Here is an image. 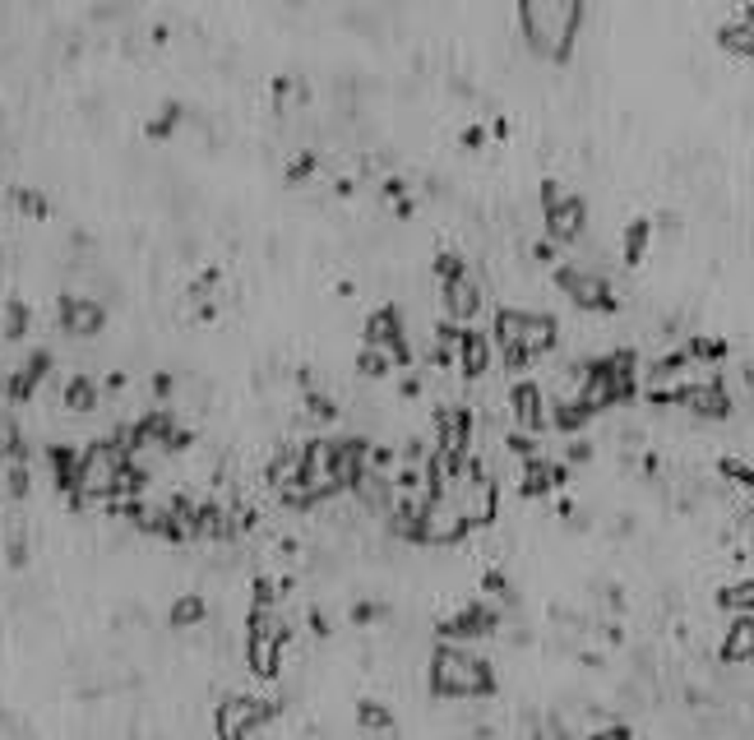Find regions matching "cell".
<instances>
[{"instance_id": "6da1fadb", "label": "cell", "mask_w": 754, "mask_h": 740, "mask_svg": "<svg viewBox=\"0 0 754 740\" xmlns=\"http://www.w3.org/2000/svg\"><path fill=\"white\" fill-rule=\"evenodd\" d=\"M519 19H523L528 42L542 56H565L574 42V28L583 19V5H574V0H528Z\"/></svg>"}, {"instance_id": "7a4b0ae2", "label": "cell", "mask_w": 754, "mask_h": 740, "mask_svg": "<svg viewBox=\"0 0 754 740\" xmlns=\"http://www.w3.org/2000/svg\"><path fill=\"white\" fill-rule=\"evenodd\" d=\"M491 667L482 657H472L467 648H454V643H440L430 657V689L435 694H491Z\"/></svg>"}, {"instance_id": "3957f363", "label": "cell", "mask_w": 754, "mask_h": 740, "mask_svg": "<svg viewBox=\"0 0 754 740\" xmlns=\"http://www.w3.org/2000/svg\"><path fill=\"white\" fill-rule=\"evenodd\" d=\"M130 458L135 454L116 440H93L89 449H79V495H111Z\"/></svg>"}, {"instance_id": "277c9868", "label": "cell", "mask_w": 754, "mask_h": 740, "mask_svg": "<svg viewBox=\"0 0 754 740\" xmlns=\"http://www.w3.org/2000/svg\"><path fill=\"white\" fill-rule=\"evenodd\" d=\"M278 713V704L273 698H255V694H231V698H222L218 704V735L222 740H246L255 726H264L269 717Z\"/></svg>"}, {"instance_id": "5b68a950", "label": "cell", "mask_w": 754, "mask_h": 740, "mask_svg": "<svg viewBox=\"0 0 754 740\" xmlns=\"http://www.w3.org/2000/svg\"><path fill=\"white\" fill-rule=\"evenodd\" d=\"M583 218H588V209H583L579 194H555V200H546V227H551L555 241L579 237V231H583Z\"/></svg>"}, {"instance_id": "8992f818", "label": "cell", "mask_w": 754, "mask_h": 740, "mask_svg": "<svg viewBox=\"0 0 754 740\" xmlns=\"http://www.w3.org/2000/svg\"><path fill=\"white\" fill-rule=\"evenodd\" d=\"M561 287H565V292H574V301H583V305H602V310H611V305H616L611 287H607L598 274L579 268V264H565V268H561Z\"/></svg>"}, {"instance_id": "52a82bcc", "label": "cell", "mask_w": 754, "mask_h": 740, "mask_svg": "<svg viewBox=\"0 0 754 740\" xmlns=\"http://www.w3.org/2000/svg\"><path fill=\"white\" fill-rule=\"evenodd\" d=\"M102 320H107V310H102L98 296H74V292L61 296V324L70 333H98Z\"/></svg>"}, {"instance_id": "ba28073f", "label": "cell", "mask_w": 754, "mask_h": 740, "mask_svg": "<svg viewBox=\"0 0 754 740\" xmlns=\"http://www.w3.org/2000/svg\"><path fill=\"white\" fill-rule=\"evenodd\" d=\"M509 407L519 417V426H542L546 421V403H542V389L533 379H519L509 389Z\"/></svg>"}, {"instance_id": "9c48e42d", "label": "cell", "mask_w": 754, "mask_h": 740, "mask_svg": "<svg viewBox=\"0 0 754 740\" xmlns=\"http://www.w3.org/2000/svg\"><path fill=\"white\" fill-rule=\"evenodd\" d=\"M491 625H495V611H486V606H467V611H458L454 620H445L440 634H445V639H477V634H486Z\"/></svg>"}, {"instance_id": "30bf717a", "label": "cell", "mask_w": 754, "mask_h": 740, "mask_svg": "<svg viewBox=\"0 0 754 740\" xmlns=\"http://www.w3.org/2000/svg\"><path fill=\"white\" fill-rule=\"evenodd\" d=\"M458 361H463L467 375H482L486 361H491V342H486V333H477V329H458Z\"/></svg>"}, {"instance_id": "8fae6325", "label": "cell", "mask_w": 754, "mask_h": 740, "mask_svg": "<svg viewBox=\"0 0 754 740\" xmlns=\"http://www.w3.org/2000/svg\"><path fill=\"white\" fill-rule=\"evenodd\" d=\"M722 657H727V661H749V657H754V615L731 620V630H727V639H722Z\"/></svg>"}, {"instance_id": "7c38bea8", "label": "cell", "mask_w": 754, "mask_h": 740, "mask_svg": "<svg viewBox=\"0 0 754 740\" xmlns=\"http://www.w3.org/2000/svg\"><path fill=\"white\" fill-rule=\"evenodd\" d=\"M445 301H449V315L467 320L472 310H477V283H472L467 274H463V278H449V283H445Z\"/></svg>"}, {"instance_id": "4fadbf2b", "label": "cell", "mask_w": 754, "mask_h": 740, "mask_svg": "<svg viewBox=\"0 0 754 740\" xmlns=\"http://www.w3.org/2000/svg\"><path fill=\"white\" fill-rule=\"evenodd\" d=\"M204 615H209V606H204V597H200V593H181V597L172 602V611H167L172 630H190V625H200Z\"/></svg>"}, {"instance_id": "5bb4252c", "label": "cell", "mask_w": 754, "mask_h": 740, "mask_svg": "<svg viewBox=\"0 0 754 740\" xmlns=\"http://www.w3.org/2000/svg\"><path fill=\"white\" fill-rule=\"evenodd\" d=\"M65 407H74V412L98 407V384H93L89 375H70V379H65Z\"/></svg>"}, {"instance_id": "9a60e30c", "label": "cell", "mask_w": 754, "mask_h": 740, "mask_svg": "<svg viewBox=\"0 0 754 740\" xmlns=\"http://www.w3.org/2000/svg\"><path fill=\"white\" fill-rule=\"evenodd\" d=\"M523 477H528V482H523L528 491H546V486H555V482H561V467L533 454V458H528V467H523Z\"/></svg>"}, {"instance_id": "2e32d148", "label": "cell", "mask_w": 754, "mask_h": 740, "mask_svg": "<svg viewBox=\"0 0 754 740\" xmlns=\"http://www.w3.org/2000/svg\"><path fill=\"white\" fill-rule=\"evenodd\" d=\"M356 722H362L366 731H389V726H393V713H389V708H380L375 698H366V704L356 708Z\"/></svg>"}, {"instance_id": "e0dca14e", "label": "cell", "mask_w": 754, "mask_h": 740, "mask_svg": "<svg viewBox=\"0 0 754 740\" xmlns=\"http://www.w3.org/2000/svg\"><path fill=\"white\" fill-rule=\"evenodd\" d=\"M644 241H648V222H644V218H634L629 231H625V259H629V264L644 255Z\"/></svg>"}, {"instance_id": "ac0fdd59", "label": "cell", "mask_w": 754, "mask_h": 740, "mask_svg": "<svg viewBox=\"0 0 754 740\" xmlns=\"http://www.w3.org/2000/svg\"><path fill=\"white\" fill-rule=\"evenodd\" d=\"M722 606H731V611H754V578L727 588V593H722Z\"/></svg>"}, {"instance_id": "d6986e66", "label": "cell", "mask_w": 754, "mask_h": 740, "mask_svg": "<svg viewBox=\"0 0 754 740\" xmlns=\"http://www.w3.org/2000/svg\"><path fill=\"white\" fill-rule=\"evenodd\" d=\"M14 204L42 218V213H47V194H42V190H33V185H19V190H14Z\"/></svg>"}, {"instance_id": "ffe728a7", "label": "cell", "mask_w": 754, "mask_h": 740, "mask_svg": "<svg viewBox=\"0 0 754 740\" xmlns=\"http://www.w3.org/2000/svg\"><path fill=\"white\" fill-rule=\"evenodd\" d=\"M5 329H10L14 338L28 329V305H24L19 296H10V301H5Z\"/></svg>"}, {"instance_id": "44dd1931", "label": "cell", "mask_w": 754, "mask_h": 740, "mask_svg": "<svg viewBox=\"0 0 754 740\" xmlns=\"http://www.w3.org/2000/svg\"><path fill=\"white\" fill-rule=\"evenodd\" d=\"M389 366H393V357L380 352V347H366V352H362V370H366V375H384Z\"/></svg>"}, {"instance_id": "7402d4cb", "label": "cell", "mask_w": 754, "mask_h": 740, "mask_svg": "<svg viewBox=\"0 0 754 740\" xmlns=\"http://www.w3.org/2000/svg\"><path fill=\"white\" fill-rule=\"evenodd\" d=\"M176 111H181V107H176V102H167V107H163V116H153V121H148V135H167V130L176 126Z\"/></svg>"}, {"instance_id": "603a6c76", "label": "cell", "mask_w": 754, "mask_h": 740, "mask_svg": "<svg viewBox=\"0 0 754 740\" xmlns=\"http://www.w3.org/2000/svg\"><path fill=\"white\" fill-rule=\"evenodd\" d=\"M588 740H629V726H607V731H592Z\"/></svg>"}, {"instance_id": "cb8c5ba5", "label": "cell", "mask_w": 754, "mask_h": 740, "mask_svg": "<svg viewBox=\"0 0 754 740\" xmlns=\"http://www.w3.org/2000/svg\"><path fill=\"white\" fill-rule=\"evenodd\" d=\"M0 389H5V375H0Z\"/></svg>"}]
</instances>
